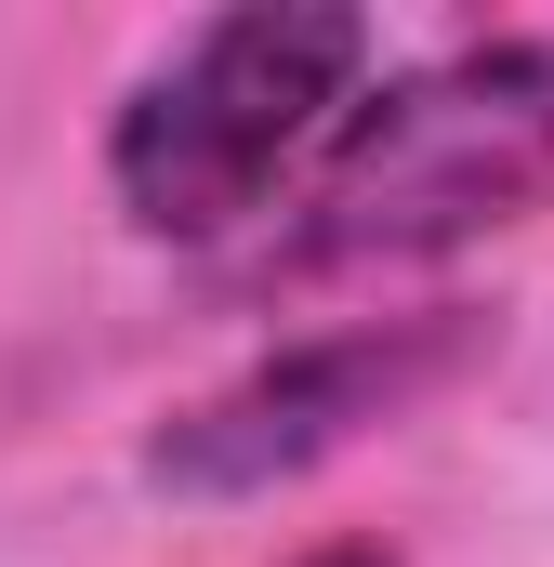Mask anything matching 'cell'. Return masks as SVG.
<instances>
[{"label": "cell", "instance_id": "obj_2", "mask_svg": "<svg viewBox=\"0 0 554 567\" xmlns=\"http://www.w3.org/2000/svg\"><path fill=\"white\" fill-rule=\"evenodd\" d=\"M383 80V27L357 0H238L145 53L106 120V198L158 251H212L304 198V172Z\"/></svg>", "mask_w": 554, "mask_h": 567}, {"label": "cell", "instance_id": "obj_1", "mask_svg": "<svg viewBox=\"0 0 554 567\" xmlns=\"http://www.w3.org/2000/svg\"><path fill=\"white\" fill-rule=\"evenodd\" d=\"M554 212V27H489L383 66L277 212L265 278H397Z\"/></svg>", "mask_w": 554, "mask_h": 567}, {"label": "cell", "instance_id": "obj_3", "mask_svg": "<svg viewBox=\"0 0 554 567\" xmlns=\"http://www.w3.org/2000/svg\"><path fill=\"white\" fill-rule=\"evenodd\" d=\"M489 343H502L489 303H397V317L290 330L265 357H238L225 383H198L185 410H158L145 488H172V502H277V488L330 475L343 449L397 435L410 410H435Z\"/></svg>", "mask_w": 554, "mask_h": 567}, {"label": "cell", "instance_id": "obj_4", "mask_svg": "<svg viewBox=\"0 0 554 567\" xmlns=\"http://www.w3.org/2000/svg\"><path fill=\"white\" fill-rule=\"evenodd\" d=\"M290 567H397L383 542H317V555H290Z\"/></svg>", "mask_w": 554, "mask_h": 567}]
</instances>
